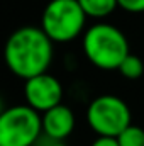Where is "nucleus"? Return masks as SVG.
Returning a JSON list of instances; mask_svg holds the SVG:
<instances>
[{
	"label": "nucleus",
	"mask_w": 144,
	"mask_h": 146,
	"mask_svg": "<svg viewBox=\"0 0 144 146\" xmlns=\"http://www.w3.org/2000/svg\"><path fill=\"white\" fill-rule=\"evenodd\" d=\"M54 42L37 26H22L15 29L3 48L5 65L15 76L29 80L48 73L53 61Z\"/></svg>",
	"instance_id": "obj_1"
},
{
	"label": "nucleus",
	"mask_w": 144,
	"mask_h": 146,
	"mask_svg": "<svg viewBox=\"0 0 144 146\" xmlns=\"http://www.w3.org/2000/svg\"><path fill=\"white\" fill-rule=\"evenodd\" d=\"M81 46L87 60L98 70H119L122 61L131 54L126 34L108 22H97L83 33Z\"/></svg>",
	"instance_id": "obj_2"
},
{
	"label": "nucleus",
	"mask_w": 144,
	"mask_h": 146,
	"mask_svg": "<svg viewBox=\"0 0 144 146\" xmlns=\"http://www.w3.org/2000/svg\"><path fill=\"white\" fill-rule=\"evenodd\" d=\"M87 14L78 0H49L41 15V29L56 44H65L85 33Z\"/></svg>",
	"instance_id": "obj_3"
},
{
	"label": "nucleus",
	"mask_w": 144,
	"mask_h": 146,
	"mask_svg": "<svg viewBox=\"0 0 144 146\" xmlns=\"http://www.w3.org/2000/svg\"><path fill=\"white\" fill-rule=\"evenodd\" d=\"M42 133V115L31 106H14L0 114V146H32Z\"/></svg>",
	"instance_id": "obj_4"
},
{
	"label": "nucleus",
	"mask_w": 144,
	"mask_h": 146,
	"mask_svg": "<svg viewBox=\"0 0 144 146\" xmlns=\"http://www.w3.org/2000/svg\"><path fill=\"white\" fill-rule=\"evenodd\" d=\"M87 122L95 134L117 138L132 124L131 109L117 95H98L87 109Z\"/></svg>",
	"instance_id": "obj_5"
},
{
	"label": "nucleus",
	"mask_w": 144,
	"mask_h": 146,
	"mask_svg": "<svg viewBox=\"0 0 144 146\" xmlns=\"http://www.w3.org/2000/svg\"><path fill=\"white\" fill-rule=\"evenodd\" d=\"M24 97H26L27 106H31L39 114H44L46 110L61 104L63 85L54 75L42 73V75H37V76L26 80Z\"/></svg>",
	"instance_id": "obj_6"
},
{
	"label": "nucleus",
	"mask_w": 144,
	"mask_h": 146,
	"mask_svg": "<svg viewBox=\"0 0 144 146\" xmlns=\"http://www.w3.org/2000/svg\"><path fill=\"white\" fill-rule=\"evenodd\" d=\"M42 115V133L51 141H65L75 129V114L73 110L59 104L53 109L46 110Z\"/></svg>",
	"instance_id": "obj_7"
},
{
	"label": "nucleus",
	"mask_w": 144,
	"mask_h": 146,
	"mask_svg": "<svg viewBox=\"0 0 144 146\" xmlns=\"http://www.w3.org/2000/svg\"><path fill=\"white\" fill-rule=\"evenodd\" d=\"M78 2L88 19H98V21L108 17L119 7L117 0H78Z\"/></svg>",
	"instance_id": "obj_8"
},
{
	"label": "nucleus",
	"mask_w": 144,
	"mask_h": 146,
	"mask_svg": "<svg viewBox=\"0 0 144 146\" xmlns=\"http://www.w3.org/2000/svg\"><path fill=\"white\" fill-rule=\"evenodd\" d=\"M117 72L120 73L124 78H127V80H137V78L143 76V73H144V61L139 56H136V54L131 53L122 61V65L119 66Z\"/></svg>",
	"instance_id": "obj_9"
},
{
	"label": "nucleus",
	"mask_w": 144,
	"mask_h": 146,
	"mask_svg": "<svg viewBox=\"0 0 144 146\" xmlns=\"http://www.w3.org/2000/svg\"><path fill=\"white\" fill-rule=\"evenodd\" d=\"M120 146H144V129L131 124L122 134L117 136Z\"/></svg>",
	"instance_id": "obj_10"
},
{
	"label": "nucleus",
	"mask_w": 144,
	"mask_h": 146,
	"mask_svg": "<svg viewBox=\"0 0 144 146\" xmlns=\"http://www.w3.org/2000/svg\"><path fill=\"white\" fill-rule=\"evenodd\" d=\"M117 2H119V7L126 12H131V14L144 12V0H117Z\"/></svg>",
	"instance_id": "obj_11"
},
{
	"label": "nucleus",
	"mask_w": 144,
	"mask_h": 146,
	"mask_svg": "<svg viewBox=\"0 0 144 146\" xmlns=\"http://www.w3.org/2000/svg\"><path fill=\"white\" fill-rule=\"evenodd\" d=\"M90 146H120L117 138H110V136H98Z\"/></svg>",
	"instance_id": "obj_12"
},
{
	"label": "nucleus",
	"mask_w": 144,
	"mask_h": 146,
	"mask_svg": "<svg viewBox=\"0 0 144 146\" xmlns=\"http://www.w3.org/2000/svg\"><path fill=\"white\" fill-rule=\"evenodd\" d=\"M49 146H68V145H65L63 141H53V143H51Z\"/></svg>",
	"instance_id": "obj_13"
}]
</instances>
